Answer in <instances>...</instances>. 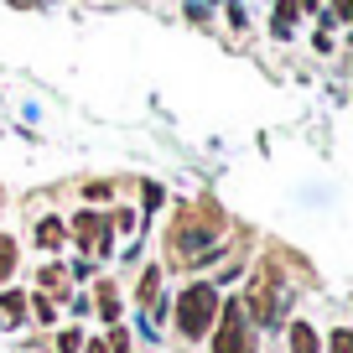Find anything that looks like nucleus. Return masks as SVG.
Returning <instances> with one entry per match:
<instances>
[{
	"mask_svg": "<svg viewBox=\"0 0 353 353\" xmlns=\"http://www.w3.org/2000/svg\"><path fill=\"white\" fill-rule=\"evenodd\" d=\"M213 317H219V286L198 281V286H188L176 296V332H182V338H208Z\"/></svg>",
	"mask_w": 353,
	"mask_h": 353,
	"instance_id": "f257e3e1",
	"label": "nucleus"
},
{
	"mask_svg": "<svg viewBox=\"0 0 353 353\" xmlns=\"http://www.w3.org/2000/svg\"><path fill=\"white\" fill-rule=\"evenodd\" d=\"M219 332H213V353H254V322L244 317L239 301H219Z\"/></svg>",
	"mask_w": 353,
	"mask_h": 353,
	"instance_id": "f03ea898",
	"label": "nucleus"
},
{
	"mask_svg": "<svg viewBox=\"0 0 353 353\" xmlns=\"http://www.w3.org/2000/svg\"><path fill=\"white\" fill-rule=\"evenodd\" d=\"M73 234L88 254H110V219L104 213H78L73 219Z\"/></svg>",
	"mask_w": 353,
	"mask_h": 353,
	"instance_id": "7ed1b4c3",
	"label": "nucleus"
},
{
	"mask_svg": "<svg viewBox=\"0 0 353 353\" xmlns=\"http://www.w3.org/2000/svg\"><path fill=\"white\" fill-rule=\"evenodd\" d=\"M291 353H322V338L312 322H291Z\"/></svg>",
	"mask_w": 353,
	"mask_h": 353,
	"instance_id": "20e7f679",
	"label": "nucleus"
},
{
	"mask_svg": "<svg viewBox=\"0 0 353 353\" xmlns=\"http://www.w3.org/2000/svg\"><path fill=\"white\" fill-rule=\"evenodd\" d=\"M42 296H52V301L68 296V270L63 265H42Z\"/></svg>",
	"mask_w": 353,
	"mask_h": 353,
	"instance_id": "39448f33",
	"label": "nucleus"
},
{
	"mask_svg": "<svg viewBox=\"0 0 353 353\" xmlns=\"http://www.w3.org/2000/svg\"><path fill=\"white\" fill-rule=\"evenodd\" d=\"M94 307H99V317H104V322H114V317H120V291L104 281V286L94 291Z\"/></svg>",
	"mask_w": 353,
	"mask_h": 353,
	"instance_id": "423d86ee",
	"label": "nucleus"
},
{
	"mask_svg": "<svg viewBox=\"0 0 353 353\" xmlns=\"http://www.w3.org/2000/svg\"><path fill=\"white\" fill-rule=\"evenodd\" d=\"M296 11H301L296 0H276V21H270V32H276V37H291V26H296Z\"/></svg>",
	"mask_w": 353,
	"mask_h": 353,
	"instance_id": "0eeeda50",
	"label": "nucleus"
},
{
	"mask_svg": "<svg viewBox=\"0 0 353 353\" xmlns=\"http://www.w3.org/2000/svg\"><path fill=\"white\" fill-rule=\"evenodd\" d=\"M63 239H68L63 219H42V223H37V244H42V250H57Z\"/></svg>",
	"mask_w": 353,
	"mask_h": 353,
	"instance_id": "6e6552de",
	"label": "nucleus"
},
{
	"mask_svg": "<svg viewBox=\"0 0 353 353\" xmlns=\"http://www.w3.org/2000/svg\"><path fill=\"white\" fill-rule=\"evenodd\" d=\"M156 286H161V270H145L141 286H135V301H141V307H156Z\"/></svg>",
	"mask_w": 353,
	"mask_h": 353,
	"instance_id": "1a4fd4ad",
	"label": "nucleus"
},
{
	"mask_svg": "<svg viewBox=\"0 0 353 353\" xmlns=\"http://www.w3.org/2000/svg\"><path fill=\"white\" fill-rule=\"evenodd\" d=\"M16 276V239H0V281Z\"/></svg>",
	"mask_w": 353,
	"mask_h": 353,
	"instance_id": "9d476101",
	"label": "nucleus"
},
{
	"mask_svg": "<svg viewBox=\"0 0 353 353\" xmlns=\"http://www.w3.org/2000/svg\"><path fill=\"white\" fill-rule=\"evenodd\" d=\"M0 312L6 317H26V296L21 291H0Z\"/></svg>",
	"mask_w": 353,
	"mask_h": 353,
	"instance_id": "9b49d317",
	"label": "nucleus"
},
{
	"mask_svg": "<svg viewBox=\"0 0 353 353\" xmlns=\"http://www.w3.org/2000/svg\"><path fill=\"white\" fill-rule=\"evenodd\" d=\"M32 301H37V307H32V312H37V322H52V317H57L52 296H32Z\"/></svg>",
	"mask_w": 353,
	"mask_h": 353,
	"instance_id": "f8f14e48",
	"label": "nucleus"
},
{
	"mask_svg": "<svg viewBox=\"0 0 353 353\" xmlns=\"http://www.w3.org/2000/svg\"><path fill=\"white\" fill-rule=\"evenodd\" d=\"M327 343H332V353H353V332H348V327H338Z\"/></svg>",
	"mask_w": 353,
	"mask_h": 353,
	"instance_id": "ddd939ff",
	"label": "nucleus"
},
{
	"mask_svg": "<svg viewBox=\"0 0 353 353\" xmlns=\"http://www.w3.org/2000/svg\"><path fill=\"white\" fill-rule=\"evenodd\" d=\"M141 203H145V208H156V203H161V188H156V182H141Z\"/></svg>",
	"mask_w": 353,
	"mask_h": 353,
	"instance_id": "4468645a",
	"label": "nucleus"
},
{
	"mask_svg": "<svg viewBox=\"0 0 353 353\" xmlns=\"http://www.w3.org/2000/svg\"><path fill=\"white\" fill-rule=\"evenodd\" d=\"M78 343H83V338H78V327H68L63 338H57V348H63V353H78Z\"/></svg>",
	"mask_w": 353,
	"mask_h": 353,
	"instance_id": "2eb2a0df",
	"label": "nucleus"
},
{
	"mask_svg": "<svg viewBox=\"0 0 353 353\" xmlns=\"http://www.w3.org/2000/svg\"><path fill=\"white\" fill-rule=\"evenodd\" d=\"M83 198H88V203H99V198H110V182H88V188H83Z\"/></svg>",
	"mask_w": 353,
	"mask_h": 353,
	"instance_id": "dca6fc26",
	"label": "nucleus"
},
{
	"mask_svg": "<svg viewBox=\"0 0 353 353\" xmlns=\"http://www.w3.org/2000/svg\"><path fill=\"white\" fill-rule=\"evenodd\" d=\"M353 16V0H332V21H348Z\"/></svg>",
	"mask_w": 353,
	"mask_h": 353,
	"instance_id": "f3484780",
	"label": "nucleus"
}]
</instances>
